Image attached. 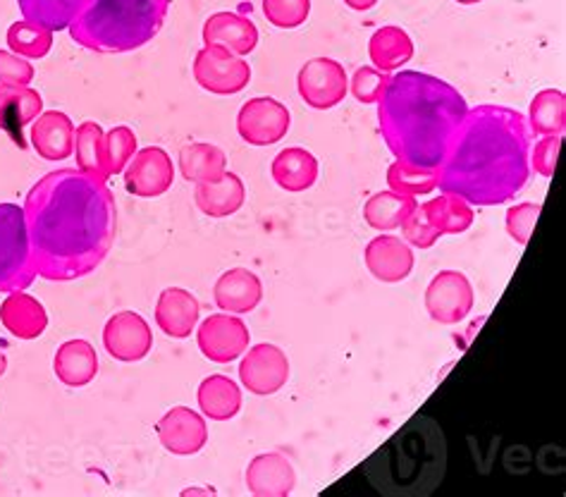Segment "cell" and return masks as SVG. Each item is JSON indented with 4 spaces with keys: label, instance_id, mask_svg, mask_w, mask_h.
<instances>
[{
    "label": "cell",
    "instance_id": "1",
    "mask_svg": "<svg viewBox=\"0 0 566 497\" xmlns=\"http://www.w3.org/2000/svg\"><path fill=\"white\" fill-rule=\"evenodd\" d=\"M24 218L43 280H80L106 261L117 232L111 187L77 168L43 175L27 191Z\"/></svg>",
    "mask_w": 566,
    "mask_h": 497
},
{
    "label": "cell",
    "instance_id": "2",
    "mask_svg": "<svg viewBox=\"0 0 566 497\" xmlns=\"http://www.w3.org/2000/svg\"><path fill=\"white\" fill-rule=\"evenodd\" d=\"M526 120L506 105L469 108L440 165L438 187L471 206H500L526 187L531 175Z\"/></svg>",
    "mask_w": 566,
    "mask_h": 497
},
{
    "label": "cell",
    "instance_id": "3",
    "mask_svg": "<svg viewBox=\"0 0 566 497\" xmlns=\"http://www.w3.org/2000/svg\"><path fill=\"white\" fill-rule=\"evenodd\" d=\"M469 105L457 89L440 77L401 70L390 77L378 101V125L397 161L419 168H440Z\"/></svg>",
    "mask_w": 566,
    "mask_h": 497
},
{
    "label": "cell",
    "instance_id": "4",
    "mask_svg": "<svg viewBox=\"0 0 566 497\" xmlns=\"http://www.w3.org/2000/svg\"><path fill=\"white\" fill-rule=\"evenodd\" d=\"M364 474L387 497H428L447 474L444 433L426 414L392 433L364 464Z\"/></svg>",
    "mask_w": 566,
    "mask_h": 497
},
{
    "label": "cell",
    "instance_id": "5",
    "mask_svg": "<svg viewBox=\"0 0 566 497\" xmlns=\"http://www.w3.org/2000/svg\"><path fill=\"white\" fill-rule=\"evenodd\" d=\"M170 0H94L70 24V37L86 51L129 53L156 39Z\"/></svg>",
    "mask_w": 566,
    "mask_h": 497
},
{
    "label": "cell",
    "instance_id": "6",
    "mask_svg": "<svg viewBox=\"0 0 566 497\" xmlns=\"http://www.w3.org/2000/svg\"><path fill=\"white\" fill-rule=\"evenodd\" d=\"M39 276L24 208L0 204V292L27 290Z\"/></svg>",
    "mask_w": 566,
    "mask_h": 497
},
{
    "label": "cell",
    "instance_id": "7",
    "mask_svg": "<svg viewBox=\"0 0 566 497\" xmlns=\"http://www.w3.org/2000/svg\"><path fill=\"white\" fill-rule=\"evenodd\" d=\"M193 80L216 96L240 94L251 82V68L244 58L222 46H203L193 58Z\"/></svg>",
    "mask_w": 566,
    "mask_h": 497
},
{
    "label": "cell",
    "instance_id": "8",
    "mask_svg": "<svg viewBox=\"0 0 566 497\" xmlns=\"http://www.w3.org/2000/svg\"><path fill=\"white\" fill-rule=\"evenodd\" d=\"M292 115L285 103L271 96H259L247 101L237 115V132L251 146H273L285 139L290 132Z\"/></svg>",
    "mask_w": 566,
    "mask_h": 497
},
{
    "label": "cell",
    "instance_id": "9",
    "mask_svg": "<svg viewBox=\"0 0 566 497\" xmlns=\"http://www.w3.org/2000/svg\"><path fill=\"white\" fill-rule=\"evenodd\" d=\"M296 89L306 105L316 111H331L345 101L349 80L345 65L333 58H314L300 70Z\"/></svg>",
    "mask_w": 566,
    "mask_h": 497
},
{
    "label": "cell",
    "instance_id": "10",
    "mask_svg": "<svg viewBox=\"0 0 566 497\" xmlns=\"http://www.w3.org/2000/svg\"><path fill=\"white\" fill-rule=\"evenodd\" d=\"M242 356L240 381L251 395H275L290 381V359L277 344H253Z\"/></svg>",
    "mask_w": 566,
    "mask_h": 497
},
{
    "label": "cell",
    "instance_id": "11",
    "mask_svg": "<svg viewBox=\"0 0 566 497\" xmlns=\"http://www.w3.org/2000/svg\"><path fill=\"white\" fill-rule=\"evenodd\" d=\"M473 301L475 294L471 282L459 270H440L426 290V309L430 319L440 325H457L464 321L473 309Z\"/></svg>",
    "mask_w": 566,
    "mask_h": 497
},
{
    "label": "cell",
    "instance_id": "12",
    "mask_svg": "<svg viewBox=\"0 0 566 497\" xmlns=\"http://www.w3.org/2000/svg\"><path fill=\"white\" fill-rule=\"evenodd\" d=\"M197 342L201 354L213 364H230L249 350V328L234 313H213L199 325Z\"/></svg>",
    "mask_w": 566,
    "mask_h": 497
},
{
    "label": "cell",
    "instance_id": "13",
    "mask_svg": "<svg viewBox=\"0 0 566 497\" xmlns=\"http://www.w3.org/2000/svg\"><path fill=\"white\" fill-rule=\"evenodd\" d=\"M175 183V165L166 148L146 146L134 154L125 168V189L132 197H163Z\"/></svg>",
    "mask_w": 566,
    "mask_h": 497
},
{
    "label": "cell",
    "instance_id": "14",
    "mask_svg": "<svg viewBox=\"0 0 566 497\" xmlns=\"http://www.w3.org/2000/svg\"><path fill=\"white\" fill-rule=\"evenodd\" d=\"M103 344L106 352L123 364H137L146 359L154 348L151 325L146 323L144 315L134 311H120L108 319L103 328Z\"/></svg>",
    "mask_w": 566,
    "mask_h": 497
},
{
    "label": "cell",
    "instance_id": "15",
    "mask_svg": "<svg viewBox=\"0 0 566 497\" xmlns=\"http://www.w3.org/2000/svg\"><path fill=\"white\" fill-rule=\"evenodd\" d=\"M160 445L177 457H189L201 452L208 443V426L199 412L189 406H172L156 424Z\"/></svg>",
    "mask_w": 566,
    "mask_h": 497
},
{
    "label": "cell",
    "instance_id": "16",
    "mask_svg": "<svg viewBox=\"0 0 566 497\" xmlns=\"http://www.w3.org/2000/svg\"><path fill=\"white\" fill-rule=\"evenodd\" d=\"M364 259L370 276L387 284L407 280L413 270V249L405 239L395 235L382 232L376 239H370L364 251Z\"/></svg>",
    "mask_w": 566,
    "mask_h": 497
},
{
    "label": "cell",
    "instance_id": "17",
    "mask_svg": "<svg viewBox=\"0 0 566 497\" xmlns=\"http://www.w3.org/2000/svg\"><path fill=\"white\" fill-rule=\"evenodd\" d=\"M296 486L292 462L280 452H263L247 466V488L256 497H287Z\"/></svg>",
    "mask_w": 566,
    "mask_h": 497
},
{
    "label": "cell",
    "instance_id": "18",
    "mask_svg": "<svg viewBox=\"0 0 566 497\" xmlns=\"http://www.w3.org/2000/svg\"><path fill=\"white\" fill-rule=\"evenodd\" d=\"M43 113V99L29 86H0V130L18 144L27 148L24 127L32 125Z\"/></svg>",
    "mask_w": 566,
    "mask_h": 497
},
{
    "label": "cell",
    "instance_id": "19",
    "mask_svg": "<svg viewBox=\"0 0 566 497\" xmlns=\"http://www.w3.org/2000/svg\"><path fill=\"white\" fill-rule=\"evenodd\" d=\"M206 46H222L234 55H249L259 46V29L244 14L216 12L203 24Z\"/></svg>",
    "mask_w": 566,
    "mask_h": 497
},
{
    "label": "cell",
    "instance_id": "20",
    "mask_svg": "<svg viewBox=\"0 0 566 497\" xmlns=\"http://www.w3.org/2000/svg\"><path fill=\"white\" fill-rule=\"evenodd\" d=\"M216 307L226 313H251L261 304L263 299V284L256 273H251L249 268H230L228 273H222L213 288Z\"/></svg>",
    "mask_w": 566,
    "mask_h": 497
},
{
    "label": "cell",
    "instance_id": "21",
    "mask_svg": "<svg viewBox=\"0 0 566 497\" xmlns=\"http://www.w3.org/2000/svg\"><path fill=\"white\" fill-rule=\"evenodd\" d=\"M199 299L189 290H163L156 304V325L172 340H185L199 325Z\"/></svg>",
    "mask_w": 566,
    "mask_h": 497
},
{
    "label": "cell",
    "instance_id": "22",
    "mask_svg": "<svg viewBox=\"0 0 566 497\" xmlns=\"http://www.w3.org/2000/svg\"><path fill=\"white\" fill-rule=\"evenodd\" d=\"M0 323L6 325L10 335L20 340H36L49 328V313L41 301L24 290L10 292L0 304Z\"/></svg>",
    "mask_w": 566,
    "mask_h": 497
},
{
    "label": "cell",
    "instance_id": "23",
    "mask_svg": "<svg viewBox=\"0 0 566 497\" xmlns=\"http://www.w3.org/2000/svg\"><path fill=\"white\" fill-rule=\"evenodd\" d=\"M32 144L43 161H65L74 154V125L63 111L41 113L32 125Z\"/></svg>",
    "mask_w": 566,
    "mask_h": 497
},
{
    "label": "cell",
    "instance_id": "24",
    "mask_svg": "<svg viewBox=\"0 0 566 497\" xmlns=\"http://www.w3.org/2000/svg\"><path fill=\"white\" fill-rule=\"evenodd\" d=\"M318 170V158L302 146L282 148L271 165L275 185L290 194H300L314 187Z\"/></svg>",
    "mask_w": 566,
    "mask_h": 497
},
{
    "label": "cell",
    "instance_id": "25",
    "mask_svg": "<svg viewBox=\"0 0 566 497\" xmlns=\"http://www.w3.org/2000/svg\"><path fill=\"white\" fill-rule=\"evenodd\" d=\"M247 189L242 177L228 170L218 183H201L193 189V201L199 210L211 218H228L234 216L237 210L244 206Z\"/></svg>",
    "mask_w": 566,
    "mask_h": 497
},
{
    "label": "cell",
    "instance_id": "26",
    "mask_svg": "<svg viewBox=\"0 0 566 497\" xmlns=\"http://www.w3.org/2000/svg\"><path fill=\"white\" fill-rule=\"evenodd\" d=\"M53 371L57 381L65 383L67 387L88 385L98 373V356L94 344H88L86 340H67L55 352Z\"/></svg>",
    "mask_w": 566,
    "mask_h": 497
},
{
    "label": "cell",
    "instance_id": "27",
    "mask_svg": "<svg viewBox=\"0 0 566 497\" xmlns=\"http://www.w3.org/2000/svg\"><path fill=\"white\" fill-rule=\"evenodd\" d=\"M199 410L211 421H230L242 410V390L230 375L213 373L199 385Z\"/></svg>",
    "mask_w": 566,
    "mask_h": 497
},
{
    "label": "cell",
    "instance_id": "28",
    "mask_svg": "<svg viewBox=\"0 0 566 497\" xmlns=\"http://www.w3.org/2000/svg\"><path fill=\"white\" fill-rule=\"evenodd\" d=\"M180 173L187 183H218L228 173L226 151L216 144L197 142L180 151Z\"/></svg>",
    "mask_w": 566,
    "mask_h": 497
},
{
    "label": "cell",
    "instance_id": "29",
    "mask_svg": "<svg viewBox=\"0 0 566 497\" xmlns=\"http://www.w3.org/2000/svg\"><path fill=\"white\" fill-rule=\"evenodd\" d=\"M368 55L380 72H397L413 58V41L401 27H380L368 41Z\"/></svg>",
    "mask_w": 566,
    "mask_h": 497
},
{
    "label": "cell",
    "instance_id": "30",
    "mask_svg": "<svg viewBox=\"0 0 566 497\" xmlns=\"http://www.w3.org/2000/svg\"><path fill=\"white\" fill-rule=\"evenodd\" d=\"M94 0H18L24 20L36 22L51 32H63L92 6Z\"/></svg>",
    "mask_w": 566,
    "mask_h": 497
},
{
    "label": "cell",
    "instance_id": "31",
    "mask_svg": "<svg viewBox=\"0 0 566 497\" xmlns=\"http://www.w3.org/2000/svg\"><path fill=\"white\" fill-rule=\"evenodd\" d=\"M419 208L423 210V216L428 218V222L433 225V228L440 235L467 232L473 225V218H475L469 201L457 197V194H447V191H442L440 197L430 199L428 204H423Z\"/></svg>",
    "mask_w": 566,
    "mask_h": 497
},
{
    "label": "cell",
    "instance_id": "32",
    "mask_svg": "<svg viewBox=\"0 0 566 497\" xmlns=\"http://www.w3.org/2000/svg\"><path fill=\"white\" fill-rule=\"evenodd\" d=\"M419 208L416 204V197H405V194L397 191H378L370 197L364 206V220L370 225L374 230L387 232V230H397L401 228L413 210Z\"/></svg>",
    "mask_w": 566,
    "mask_h": 497
},
{
    "label": "cell",
    "instance_id": "33",
    "mask_svg": "<svg viewBox=\"0 0 566 497\" xmlns=\"http://www.w3.org/2000/svg\"><path fill=\"white\" fill-rule=\"evenodd\" d=\"M74 158H77V170L84 175L103 179V183L111 177L106 168V132L98 123L88 120L74 130Z\"/></svg>",
    "mask_w": 566,
    "mask_h": 497
},
{
    "label": "cell",
    "instance_id": "34",
    "mask_svg": "<svg viewBox=\"0 0 566 497\" xmlns=\"http://www.w3.org/2000/svg\"><path fill=\"white\" fill-rule=\"evenodd\" d=\"M531 130L541 137L549 134H564L566 127V96L559 89H543L535 94L528 108Z\"/></svg>",
    "mask_w": 566,
    "mask_h": 497
},
{
    "label": "cell",
    "instance_id": "35",
    "mask_svg": "<svg viewBox=\"0 0 566 497\" xmlns=\"http://www.w3.org/2000/svg\"><path fill=\"white\" fill-rule=\"evenodd\" d=\"M440 168H419L405 161H395L387 170V187L405 197H419V194H430L438 189Z\"/></svg>",
    "mask_w": 566,
    "mask_h": 497
},
{
    "label": "cell",
    "instance_id": "36",
    "mask_svg": "<svg viewBox=\"0 0 566 497\" xmlns=\"http://www.w3.org/2000/svg\"><path fill=\"white\" fill-rule=\"evenodd\" d=\"M8 46L14 55L41 60L46 58L53 49V32L36 22L20 20L8 29Z\"/></svg>",
    "mask_w": 566,
    "mask_h": 497
},
{
    "label": "cell",
    "instance_id": "37",
    "mask_svg": "<svg viewBox=\"0 0 566 497\" xmlns=\"http://www.w3.org/2000/svg\"><path fill=\"white\" fill-rule=\"evenodd\" d=\"M137 154V134L129 127L117 125L111 132H106V168L108 175L125 173L127 163Z\"/></svg>",
    "mask_w": 566,
    "mask_h": 497
},
{
    "label": "cell",
    "instance_id": "38",
    "mask_svg": "<svg viewBox=\"0 0 566 497\" xmlns=\"http://www.w3.org/2000/svg\"><path fill=\"white\" fill-rule=\"evenodd\" d=\"M263 14L277 29H296L308 20L311 0H263Z\"/></svg>",
    "mask_w": 566,
    "mask_h": 497
},
{
    "label": "cell",
    "instance_id": "39",
    "mask_svg": "<svg viewBox=\"0 0 566 497\" xmlns=\"http://www.w3.org/2000/svg\"><path fill=\"white\" fill-rule=\"evenodd\" d=\"M387 84H390V74L387 72H380L376 68H359L352 74L349 92L359 103L374 105L385 94Z\"/></svg>",
    "mask_w": 566,
    "mask_h": 497
},
{
    "label": "cell",
    "instance_id": "40",
    "mask_svg": "<svg viewBox=\"0 0 566 497\" xmlns=\"http://www.w3.org/2000/svg\"><path fill=\"white\" fill-rule=\"evenodd\" d=\"M541 216V204H531V201H524V204H516L512 206L510 210H506V232H510V237L514 239L516 245L526 247L528 239L533 235V228H535V220H538Z\"/></svg>",
    "mask_w": 566,
    "mask_h": 497
},
{
    "label": "cell",
    "instance_id": "41",
    "mask_svg": "<svg viewBox=\"0 0 566 497\" xmlns=\"http://www.w3.org/2000/svg\"><path fill=\"white\" fill-rule=\"evenodd\" d=\"M401 232H405V242L413 249H430L442 237L433 225L428 222L421 208H416L413 214L401 222Z\"/></svg>",
    "mask_w": 566,
    "mask_h": 497
},
{
    "label": "cell",
    "instance_id": "42",
    "mask_svg": "<svg viewBox=\"0 0 566 497\" xmlns=\"http://www.w3.org/2000/svg\"><path fill=\"white\" fill-rule=\"evenodd\" d=\"M562 142H564L562 134H549V137H543L528 154L531 168L543 177H553L555 170H557V158H559V151H562Z\"/></svg>",
    "mask_w": 566,
    "mask_h": 497
},
{
    "label": "cell",
    "instance_id": "43",
    "mask_svg": "<svg viewBox=\"0 0 566 497\" xmlns=\"http://www.w3.org/2000/svg\"><path fill=\"white\" fill-rule=\"evenodd\" d=\"M34 65L12 51H0V86H29L34 80Z\"/></svg>",
    "mask_w": 566,
    "mask_h": 497
},
{
    "label": "cell",
    "instance_id": "44",
    "mask_svg": "<svg viewBox=\"0 0 566 497\" xmlns=\"http://www.w3.org/2000/svg\"><path fill=\"white\" fill-rule=\"evenodd\" d=\"M345 6L356 12H366V10H374L378 6V0H345Z\"/></svg>",
    "mask_w": 566,
    "mask_h": 497
},
{
    "label": "cell",
    "instance_id": "45",
    "mask_svg": "<svg viewBox=\"0 0 566 497\" xmlns=\"http://www.w3.org/2000/svg\"><path fill=\"white\" fill-rule=\"evenodd\" d=\"M6 369H8V359H6V354H3V352H0V375L6 373Z\"/></svg>",
    "mask_w": 566,
    "mask_h": 497
},
{
    "label": "cell",
    "instance_id": "46",
    "mask_svg": "<svg viewBox=\"0 0 566 497\" xmlns=\"http://www.w3.org/2000/svg\"><path fill=\"white\" fill-rule=\"evenodd\" d=\"M459 6H475V3H481V0H457Z\"/></svg>",
    "mask_w": 566,
    "mask_h": 497
}]
</instances>
